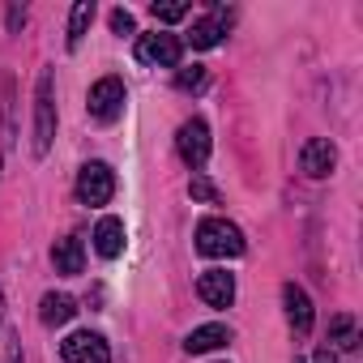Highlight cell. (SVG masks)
<instances>
[{"mask_svg": "<svg viewBox=\"0 0 363 363\" xmlns=\"http://www.w3.org/2000/svg\"><path fill=\"white\" fill-rule=\"evenodd\" d=\"M248 244H244V231L227 218H201L197 223V252L201 257H214V261H227V257H240Z\"/></svg>", "mask_w": 363, "mask_h": 363, "instance_id": "cell-1", "label": "cell"}, {"mask_svg": "<svg viewBox=\"0 0 363 363\" xmlns=\"http://www.w3.org/2000/svg\"><path fill=\"white\" fill-rule=\"evenodd\" d=\"M56 137V99H52V69L39 73L35 82V154L43 158Z\"/></svg>", "mask_w": 363, "mask_h": 363, "instance_id": "cell-2", "label": "cell"}, {"mask_svg": "<svg viewBox=\"0 0 363 363\" xmlns=\"http://www.w3.org/2000/svg\"><path fill=\"white\" fill-rule=\"evenodd\" d=\"M116 197V171L107 162H86L77 171V201L82 206H107Z\"/></svg>", "mask_w": 363, "mask_h": 363, "instance_id": "cell-3", "label": "cell"}, {"mask_svg": "<svg viewBox=\"0 0 363 363\" xmlns=\"http://www.w3.org/2000/svg\"><path fill=\"white\" fill-rule=\"evenodd\" d=\"M175 150H179V158H184L193 171L206 167V158H210V124L201 116L184 120V124H179V133H175Z\"/></svg>", "mask_w": 363, "mask_h": 363, "instance_id": "cell-4", "label": "cell"}, {"mask_svg": "<svg viewBox=\"0 0 363 363\" xmlns=\"http://www.w3.org/2000/svg\"><path fill=\"white\" fill-rule=\"evenodd\" d=\"M86 107H90V116H94L99 124H111V120L124 111V82H120V77H99V82L90 86Z\"/></svg>", "mask_w": 363, "mask_h": 363, "instance_id": "cell-5", "label": "cell"}, {"mask_svg": "<svg viewBox=\"0 0 363 363\" xmlns=\"http://www.w3.org/2000/svg\"><path fill=\"white\" fill-rule=\"evenodd\" d=\"M184 56V43L175 35H141L137 39V60L141 65H158V69H175Z\"/></svg>", "mask_w": 363, "mask_h": 363, "instance_id": "cell-6", "label": "cell"}, {"mask_svg": "<svg viewBox=\"0 0 363 363\" xmlns=\"http://www.w3.org/2000/svg\"><path fill=\"white\" fill-rule=\"evenodd\" d=\"M60 354H65V363H111L107 342H103L99 333H90V329L69 333V337L60 342Z\"/></svg>", "mask_w": 363, "mask_h": 363, "instance_id": "cell-7", "label": "cell"}, {"mask_svg": "<svg viewBox=\"0 0 363 363\" xmlns=\"http://www.w3.org/2000/svg\"><path fill=\"white\" fill-rule=\"evenodd\" d=\"M299 167H303L312 179H325V175L337 167V150H333V141H329V137H312V141L303 145V154H299Z\"/></svg>", "mask_w": 363, "mask_h": 363, "instance_id": "cell-8", "label": "cell"}, {"mask_svg": "<svg viewBox=\"0 0 363 363\" xmlns=\"http://www.w3.org/2000/svg\"><path fill=\"white\" fill-rule=\"evenodd\" d=\"M197 295H201L210 308H231V299H235V278H231L227 269H206L201 282H197Z\"/></svg>", "mask_w": 363, "mask_h": 363, "instance_id": "cell-9", "label": "cell"}, {"mask_svg": "<svg viewBox=\"0 0 363 363\" xmlns=\"http://www.w3.org/2000/svg\"><path fill=\"white\" fill-rule=\"evenodd\" d=\"M282 303H286L291 329H295V333H308V329H312V299H308V291L295 286V282H286V286H282Z\"/></svg>", "mask_w": 363, "mask_h": 363, "instance_id": "cell-10", "label": "cell"}, {"mask_svg": "<svg viewBox=\"0 0 363 363\" xmlns=\"http://www.w3.org/2000/svg\"><path fill=\"white\" fill-rule=\"evenodd\" d=\"M94 252L107 257V261L124 252V223L120 218H111V214L99 218V227H94Z\"/></svg>", "mask_w": 363, "mask_h": 363, "instance_id": "cell-11", "label": "cell"}, {"mask_svg": "<svg viewBox=\"0 0 363 363\" xmlns=\"http://www.w3.org/2000/svg\"><path fill=\"white\" fill-rule=\"evenodd\" d=\"M52 261H56V274H82L86 269V248H82V240L77 235H65V240H56V248H52Z\"/></svg>", "mask_w": 363, "mask_h": 363, "instance_id": "cell-12", "label": "cell"}, {"mask_svg": "<svg viewBox=\"0 0 363 363\" xmlns=\"http://www.w3.org/2000/svg\"><path fill=\"white\" fill-rule=\"evenodd\" d=\"M77 316V299L73 295H65V291H52V295H43V303H39V320L43 325H69Z\"/></svg>", "mask_w": 363, "mask_h": 363, "instance_id": "cell-13", "label": "cell"}, {"mask_svg": "<svg viewBox=\"0 0 363 363\" xmlns=\"http://www.w3.org/2000/svg\"><path fill=\"white\" fill-rule=\"evenodd\" d=\"M223 35H227V13H223V9H214L210 18L193 22V35H189V39H193V48H201V52H206V48H218V43H223Z\"/></svg>", "mask_w": 363, "mask_h": 363, "instance_id": "cell-14", "label": "cell"}, {"mask_svg": "<svg viewBox=\"0 0 363 363\" xmlns=\"http://www.w3.org/2000/svg\"><path fill=\"white\" fill-rule=\"evenodd\" d=\"M231 342V329L227 325H201V329H193L189 337H184V350L189 354H206V350H218V346H227Z\"/></svg>", "mask_w": 363, "mask_h": 363, "instance_id": "cell-15", "label": "cell"}, {"mask_svg": "<svg viewBox=\"0 0 363 363\" xmlns=\"http://www.w3.org/2000/svg\"><path fill=\"white\" fill-rule=\"evenodd\" d=\"M90 22H94V0H77L73 13H69V48H77V43L86 39Z\"/></svg>", "mask_w": 363, "mask_h": 363, "instance_id": "cell-16", "label": "cell"}, {"mask_svg": "<svg viewBox=\"0 0 363 363\" xmlns=\"http://www.w3.org/2000/svg\"><path fill=\"white\" fill-rule=\"evenodd\" d=\"M329 342H333L337 350H354V346H359V329H354V320H350V316H337Z\"/></svg>", "mask_w": 363, "mask_h": 363, "instance_id": "cell-17", "label": "cell"}, {"mask_svg": "<svg viewBox=\"0 0 363 363\" xmlns=\"http://www.w3.org/2000/svg\"><path fill=\"white\" fill-rule=\"evenodd\" d=\"M189 193H193V201H206V206H218V189L210 184L206 175H193L189 179Z\"/></svg>", "mask_w": 363, "mask_h": 363, "instance_id": "cell-18", "label": "cell"}, {"mask_svg": "<svg viewBox=\"0 0 363 363\" xmlns=\"http://www.w3.org/2000/svg\"><path fill=\"white\" fill-rule=\"evenodd\" d=\"M150 13H154V22H167V26H171V22H179V18H189V5H184V0H171V5H154Z\"/></svg>", "mask_w": 363, "mask_h": 363, "instance_id": "cell-19", "label": "cell"}, {"mask_svg": "<svg viewBox=\"0 0 363 363\" xmlns=\"http://www.w3.org/2000/svg\"><path fill=\"white\" fill-rule=\"evenodd\" d=\"M175 86H179V90H201V86H206V69H201V65L179 69V73H175Z\"/></svg>", "mask_w": 363, "mask_h": 363, "instance_id": "cell-20", "label": "cell"}, {"mask_svg": "<svg viewBox=\"0 0 363 363\" xmlns=\"http://www.w3.org/2000/svg\"><path fill=\"white\" fill-rule=\"evenodd\" d=\"M111 30H116V35H133V13H128V9H116V13H111Z\"/></svg>", "mask_w": 363, "mask_h": 363, "instance_id": "cell-21", "label": "cell"}, {"mask_svg": "<svg viewBox=\"0 0 363 363\" xmlns=\"http://www.w3.org/2000/svg\"><path fill=\"white\" fill-rule=\"evenodd\" d=\"M5 363H22V342H18V337H9V354H5Z\"/></svg>", "mask_w": 363, "mask_h": 363, "instance_id": "cell-22", "label": "cell"}, {"mask_svg": "<svg viewBox=\"0 0 363 363\" xmlns=\"http://www.w3.org/2000/svg\"><path fill=\"white\" fill-rule=\"evenodd\" d=\"M312 363H337V359H333V350H329V346H320V350L312 354Z\"/></svg>", "mask_w": 363, "mask_h": 363, "instance_id": "cell-23", "label": "cell"}, {"mask_svg": "<svg viewBox=\"0 0 363 363\" xmlns=\"http://www.w3.org/2000/svg\"><path fill=\"white\" fill-rule=\"evenodd\" d=\"M0 316H5V295H0Z\"/></svg>", "mask_w": 363, "mask_h": 363, "instance_id": "cell-24", "label": "cell"}, {"mask_svg": "<svg viewBox=\"0 0 363 363\" xmlns=\"http://www.w3.org/2000/svg\"><path fill=\"white\" fill-rule=\"evenodd\" d=\"M295 363H303V359H295Z\"/></svg>", "mask_w": 363, "mask_h": 363, "instance_id": "cell-25", "label": "cell"}]
</instances>
